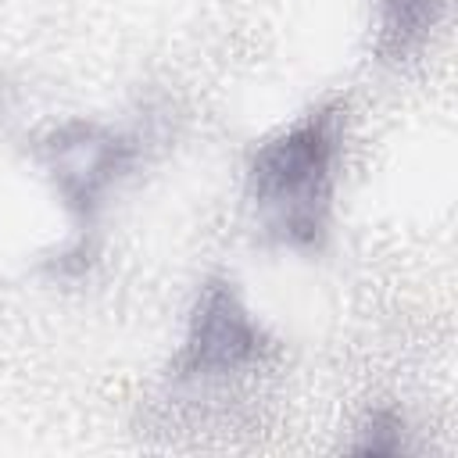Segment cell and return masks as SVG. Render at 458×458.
<instances>
[{
    "instance_id": "1",
    "label": "cell",
    "mask_w": 458,
    "mask_h": 458,
    "mask_svg": "<svg viewBox=\"0 0 458 458\" xmlns=\"http://www.w3.org/2000/svg\"><path fill=\"white\" fill-rule=\"evenodd\" d=\"M329 161V143L318 129H301L290 132L286 140L272 143L258 165H254V182L258 193L268 204H283L286 211V229H315V197L326 175Z\"/></svg>"
},
{
    "instance_id": "2",
    "label": "cell",
    "mask_w": 458,
    "mask_h": 458,
    "mask_svg": "<svg viewBox=\"0 0 458 458\" xmlns=\"http://www.w3.org/2000/svg\"><path fill=\"white\" fill-rule=\"evenodd\" d=\"M250 326L243 318V311L233 304L229 293H215L200 315H197V333H193V365L197 369H225L236 365L240 358L250 354Z\"/></svg>"
},
{
    "instance_id": "3",
    "label": "cell",
    "mask_w": 458,
    "mask_h": 458,
    "mask_svg": "<svg viewBox=\"0 0 458 458\" xmlns=\"http://www.w3.org/2000/svg\"><path fill=\"white\" fill-rule=\"evenodd\" d=\"M437 7H440V0H390L386 4V32L390 36L401 32V39L419 36L422 29L433 25Z\"/></svg>"
}]
</instances>
